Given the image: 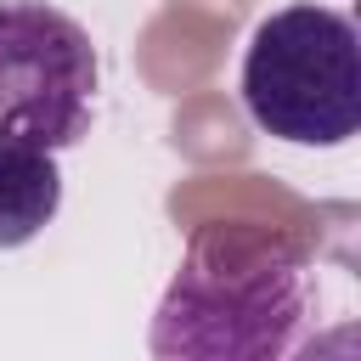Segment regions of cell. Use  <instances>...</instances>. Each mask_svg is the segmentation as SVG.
<instances>
[{
    "label": "cell",
    "mask_w": 361,
    "mask_h": 361,
    "mask_svg": "<svg viewBox=\"0 0 361 361\" xmlns=\"http://www.w3.org/2000/svg\"><path fill=\"white\" fill-rule=\"evenodd\" d=\"M62 209V175L45 147L0 141V248L34 243Z\"/></svg>",
    "instance_id": "obj_4"
},
{
    "label": "cell",
    "mask_w": 361,
    "mask_h": 361,
    "mask_svg": "<svg viewBox=\"0 0 361 361\" xmlns=\"http://www.w3.org/2000/svg\"><path fill=\"white\" fill-rule=\"evenodd\" d=\"M355 350H361V327L344 316V322H333L327 333H316V338H305L288 361H355Z\"/></svg>",
    "instance_id": "obj_5"
},
{
    "label": "cell",
    "mask_w": 361,
    "mask_h": 361,
    "mask_svg": "<svg viewBox=\"0 0 361 361\" xmlns=\"http://www.w3.org/2000/svg\"><path fill=\"white\" fill-rule=\"evenodd\" d=\"M96 45L45 0H0V141L73 147L90 130Z\"/></svg>",
    "instance_id": "obj_3"
},
{
    "label": "cell",
    "mask_w": 361,
    "mask_h": 361,
    "mask_svg": "<svg viewBox=\"0 0 361 361\" xmlns=\"http://www.w3.org/2000/svg\"><path fill=\"white\" fill-rule=\"evenodd\" d=\"M310 316L305 248L271 226H197L169 276L152 361H288Z\"/></svg>",
    "instance_id": "obj_1"
},
{
    "label": "cell",
    "mask_w": 361,
    "mask_h": 361,
    "mask_svg": "<svg viewBox=\"0 0 361 361\" xmlns=\"http://www.w3.org/2000/svg\"><path fill=\"white\" fill-rule=\"evenodd\" d=\"M243 107L276 141L344 147L361 130L355 23L310 0L271 11L243 56Z\"/></svg>",
    "instance_id": "obj_2"
}]
</instances>
